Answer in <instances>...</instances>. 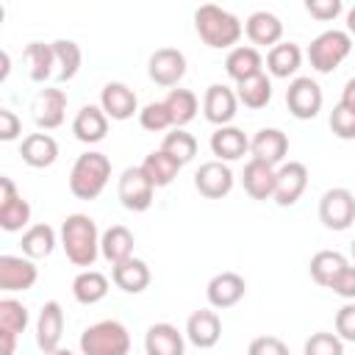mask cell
<instances>
[{
  "label": "cell",
  "mask_w": 355,
  "mask_h": 355,
  "mask_svg": "<svg viewBox=\"0 0 355 355\" xmlns=\"http://www.w3.org/2000/svg\"><path fill=\"white\" fill-rule=\"evenodd\" d=\"M61 247L75 266H94L100 255V230L89 214H69L61 222Z\"/></svg>",
  "instance_id": "6da1fadb"
},
{
  "label": "cell",
  "mask_w": 355,
  "mask_h": 355,
  "mask_svg": "<svg viewBox=\"0 0 355 355\" xmlns=\"http://www.w3.org/2000/svg\"><path fill=\"white\" fill-rule=\"evenodd\" d=\"M194 28H197V36L214 50L239 47V39L244 33V25L236 14H230L219 6H211V3H205L194 11Z\"/></svg>",
  "instance_id": "7a4b0ae2"
},
{
  "label": "cell",
  "mask_w": 355,
  "mask_h": 355,
  "mask_svg": "<svg viewBox=\"0 0 355 355\" xmlns=\"http://www.w3.org/2000/svg\"><path fill=\"white\" fill-rule=\"evenodd\" d=\"M108 180H111V161L97 150L80 153L69 169V191L78 200H97L108 186Z\"/></svg>",
  "instance_id": "3957f363"
},
{
  "label": "cell",
  "mask_w": 355,
  "mask_h": 355,
  "mask_svg": "<svg viewBox=\"0 0 355 355\" xmlns=\"http://www.w3.org/2000/svg\"><path fill=\"white\" fill-rule=\"evenodd\" d=\"M78 347L83 355H128L130 333L119 319H103L80 333Z\"/></svg>",
  "instance_id": "277c9868"
},
{
  "label": "cell",
  "mask_w": 355,
  "mask_h": 355,
  "mask_svg": "<svg viewBox=\"0 0 355 355\" xmlns=\"http://www.w3.org/2000/svg\"><path fill=\"white\" fill-rule=\"evenodd\" d=\"M352 53V36L347 31H338V28H330V31H322L311 44H308V61L311 67L319 72V75H330L336 72L344 58Z\"/></svg>",
  "instance_id": "5b68a950"
},
{
  "label": "cell",
  "mask_w": 355,
  "mask_h": 355,
  "mask_svg": "<svg viewBox=\"0 0 355 355\" xmlns=\"http://www.w3.org/2000/svg\"><path fill=\"white\" fill-rule=\"evenodd\" d=\"M319 222L327 230H347L355 222V194L344 186H333L319 197Z\"/></svg>",
  "instance_id": "8992f818"
},
{
  "label": "cell",
  "mask_w": 355,
  "mask_h": 355,
  "mask_svg": "<svg viewBox=\"0 0 355 355\" xmlns=\"http://www.w3.org/2000/svg\"><path fill=\"white\" fill-rule=\"evenodd\" d=\"M116 197H119L122 208H128L133 214H141L153 205L155 186L150 183V178L144 175L141 166H128L116 180Z\"/></svg>",
  "instance_id": "52a82bcc"
},
{
  "label": "cell",
  "mask_w": 355,
  "mask_h": 355,
  "mask_svg": "<svg viewBox=\"0 0 355 355\" xmlns=\"http://www.w3.org/2000/svg\"><path fill=\"white\" fill-rule=\"evenodd\" d=\"M322 103H324V94L313 78L300 75L286 89V105L294 119H313L322 111Z\"/></svg>",
  "instance_id": "ba28073f"
},
{
  "label": "cell",
  "mask_w": 355,
  "mask_h": 355,
  "mask_svg": "<svg viewBox=\"0 0 355 355\" xmlns=\"http://www.w3.org/2000/svg\"><path fill=\"white\" fill-rule=\"evenodd\" d=\"M31 202L17 191L11 178H0V227L6 233H17V230H28L31 225Z\"/></svg>",
  "instance_id": "9c48e42d"
},
{
  "label": "cell",
  "mask_w": 355,
  "mask_h": 355,
  "mask_svg": "<svg viewBox=\"0 0 355 355\" xmlns=\"http://www.w3.org/2000/svg\"><path fill=\"white\" fill-rule=\"evenodd\" d=\"M233 169L225 161H205L200 164V169L194 172V189L205 197V200H222L233 191Z\"/></svg>",
  "instance_id": "30bf717a"
},
{
  "label": "cell",
  "mask_w": 355,
  "mask_h": 355,
  "mask_svg": "<svg viewBox=\"0 0 355 355\" xmlns=\"http://www.w3.org/2000/svg\"><path fill=\"white\" fill-rule=\"evenodd\" d=\"M147 75L158 86H178L186 75V55L178 47H158L147 61Z\"/></svg>",
  "instance_id": "8fae6325"
},
{
  "label": "cell",
  "mask_w": 355,
  "mask_h": 355,
  "mask_svg": "<svg viewBox=\"0 0 355 355\" xmlns=\"http://www.w3.org/2000/svg\"><path fill=\"white\" fill-rule=\"evenodd\" d=\"M308 189V166L302 161H286L277 166V180H275V202L280 208L294 205Z\"/></svg>",
  "instance_id": "7c38bea8"
},
{
  "label": "cell",
  "mask_w": 355,
  "mask_h": 355,
  "mask_svg": "<svg viewBox=\"0 0 355 355\" xmlns=\"http://www.w3.org/2000/svg\"><path fill=\"white\" fill-rule=\"evenodd\" d=\"M39 280V269L25 255H0V291H28Z\"/></svg>",
  "instance_id": "4fadbf2b"
},
{
  "label": "cell",
  "mask_w": 355,
  "mask_h": 355,
  "mask_svg": "<svg viewBox=\"0 0 355 355\" xmlns=\"http://www.w3.org/2000/svg\"><path fill=\"white\" fill-rule=\"evenodd\" d=\"M31 116L42 130H55L67 116V92L64 89H42L31 103Z\"/></svg>",
  "instance_id": "5bb4252c"
},
{
  "label": "cell",
  "mask_w": 355,
  "mask_h": 355,
  "mask_svg": "<svg viewBox=\"0 0 355 355\" xmlns=\"http://www.w3.org/2000/svg\"><path fill=\"white\" fill-rule=\"evenodd\" d=\"M244 294H247V280L239 272H219L205 286L208 305L216 308V311H225V308L239 305L244 300Z\"/></svg>",
  "instance_id": "9a60e30c"
},
{
  "label": "cell",
  "mask_w": 355,
  "mask_h": 355,
  "mask_svg": "<svg viewBox=\"0 0 355 355\" xmlns=\"http://www.w3.org/2000/svg\"><path fill=\"white\" fill-rule=\"evenodd\" d=\"M236 111H239V97H236V92H233L230 86H225V83H211V86L205 89L202 114H205V119H208L211 125H216V128L230 125L233 116H236Z\"/></svg>",
  "instance_id": "2e32d148"
},
{
  "label": "cell",
  "mask_w": 355,
  "mask_h": 355,
  "mask_svg": "<svg viewBox=\"0 0 355 355\" xmlns=\"http://www.w3.org/2000/svg\"><path fill=\"white\" fill-rule=\"evenodd\" d=\"M61 336H64V308L61 302L47 300L36 316V344L44 355H50L61 347Z\"/></svg>",
  "instance_id": "e0dca14e"
},
{
  "label": "cell",
  "mask_w": 355,
  "mask_h": 355,
  "mask_svg": "<svg viewBox=\"0 0 355 355\" xmlns=\"http://www.w3.org/2000/svg\"><path fill=\"white\" fill-rule=\"evenodd\" d=\"M100 108L105 111L108 119L125 122V119H130V116L139 111V100H136V92H133L128 83L111 80V83H105L103 92H100Z\"/></svg>",
  "instance_id": "ac0fdd59"
},
{
  "label": "cell",
  "mask_w": 355,
  "mask_h": 355,
  "mask_svg": "<svg viewBox=\"0 0 355 355\" xmlns=\"http://www.w3.org/2000/svg\"><path fill=\"white\" fill-rule=\"evenodd\" d=\"M222 336V319L214 308H200L186 322V338L197 349H211Z\"/></svg>",
  "instance_id": "d6986e66"
},
{
  "label": "cell",
  "mask_w": 355,
  "mask_h": 355,
  "mask_svg": "<svg viewBox=\"0 0 355 355\" xmlns=\"http://www.w3.org/2000/svg\"><path fill=\"white\" fill-rule=\"evenodd\" d=\"M250 153H252L255 161L277 166V164H283V158L288 153V136L280 128H261L250 139Z\"/></svg>",
  "instance_id": "ffe728a7"
},
{
  "label": "cell",
  "mask_w": 355,
  "mask_h": 355,
  "mask_svg": "<svg viewBox=\"0 0 355 355\" xmlns=\"http://www.w3.org/2000/svg\"><path fill=\"white\" fill-rule=\"evenodd\" d=\"M144 352L147 355H183L186 352V338L175 324L155 322L144 333Z\"/></svg>",
  "instance_id": "44dd1931"
},
{
  "label": "cell",
  "mask_w": 355,
  "mask_h": 355,
  "mask_svg": "<svg viewBox=\"0 0 355 355\" xmlns=\"http://www.w3.org/2000/svg\"><path fill=\"white\" fill-rule=\"evenodd\" d=\"M244 33L252 42V47L258 44V47H269L272 50L283 39V22L272 11H252L247 17V22H244Z\"/></svg>",
  "instance_id": "7402d4cb"
},
{
  "label": "cell",
  "mask_w": 355,
  "mask_h": 355,
  "mask_svg": "<svg viewBox=\"0 0 355 355\" xmlns=\"http://www.w3.org/2000/svg\"><path fill=\"white\" fill-rule=\"evenodd\" d=\"M211 153L216 155V161H239L241 155L250 153V139L241 128L236 125H225V128H216L211 133Z\"/></svg>",
  "instance_id": "603a6c76"
},
{
  "label": "cell",
  "mask_w": 355,
  "mask_h": 355,
  "mask_svg": "<svg viewBox=\"0 0 355 355\" xmlns=\"http://www.w3.org/2000/svg\"><path fill=\"white\" fill-rule=\"evenodd\" d=\"M275 180H277V169L275 166H269L263 161H255V158H250L244 164L241 186L252 200H272L275 197Z\"/></svg>",
  "instance_id": "cb8c5ba5"
},
{
  "label": "cell",
  "mask_w": 355,
  "mask_h": 355,
  "mask_svg": "<svg viewBox=\"0 0 355 355\" xmlns=\"http://www.w3.org/2000/svg\"><path fill=\"white\" fill-rule=\"evenodd\" d=\"M19 155L33 169H47L58 158V141L50 133H28L19 144Z\"/></svg>",
  "instance_id": "d4e9b609"
},
{
  "label": "cell",
  "mask_w": 355,
  "mask_h": 355,
  "mask_svg": "<svg viewBox=\"0 0 355 355\" xmlns=\"http://www.w3.org/2000/svg\"><path fill=\"white\" fill-rule=\"evenodd\" d=\"M225 72L227 78H233L236 83L247 80V78H255L263 72V55L258 53V47L252 44H239L227 53L225 58Z\"/></svg>",
  "instance_id": "484cf974"
},
{
  "label": "cell",
  "mask_w": 355,
  "mask_h": 355,
  "mask_svg": "<svg viewBox=\"0 0 355 355\" xmlns=\"http://www.w3.org/2000/svg\"><path fill=\"white\" fill-rule=\"evenodd\" d=\"M72 133L83 144H97L108 133V116L100 105H83L72 119Z\"/></svg>",
  "instance_id": "4316f807"
},
{
  "label": "cell",
  "mask_w": 355,
  "mask_h": 355,
  "mask_svg": "<svg viewBox=\"0 0 355 355\" xmlns=\"http://www.w3.org/2000/svg\"><path fill=\"white\" fill-rule=\"evenodd\" d=\"M111 280L125 294H141L150 286L153 275H150V266L141 258H128V261L111 266Z\"/></svg>",
  "instance_id": "83f0119b"
},
{
  "label": "cell",
  "mask_w": 355,
  "mask_h": 355,
  "mask_svg": "<svg viewBox=\"0 0 355 355\" xmlns=\"http://www.w3.org/2000/svg\"><path fill=\"white\" fill-rule=\"evenodd\" d=\"M133 244H136V239H133V233H130L125 225H111V227L100 236V255H103L111 266H116V263L133 258Z\"/></svg>",
  "instance_id": "f1b7e54d"
},
{
  "label": "cell",
  "mask_w": 355,
  "mask_h": 355,
  "mask_svg": "<svg viewBox=\"0 0 355 355\" xmlns=\"http://www.w3.org/2000/svg\"><path fill=\"white\" fill-rule=\"evenodd\" d=\"M22 58H25V67H28V78L33 83H44V80L55 78V53H53V44L31 42L25 47Z\"/></svg>",
  "instance_id": "f546056e"
},
{
  "label": "cell",
  "mask_w": 355,
  "mask_h": 355,
  "mask_svg": "<svg viewBox=\"0 0 355 355\" xmlns=\"http://www.w3.org/2000/svg\"><path fill=\"white\" fill-rule=\"evenodd\" d=\"M302 67V50L297 42H280L266 53V72L272 78H291Z\"/></svg>",
  "instance_id": "4dcf8cb0"
},
{
  "label": "cell",
  "mask_w": 355,
  "mask_h": 355,
  "mask_svg": "<svg viewBox=\"0 0 355 355\" xmlns=\"http://www.w3.org/2000/svg\"><path fill=\"white\" fill-rule=\"evenodd\" d=\"M108 294V277L97 269H83L75 275L72 280V297L80 302V305H97L103 302Z\"/></svg>",
  "instance_id": "1f68e13d"
},
{
  "label": "cell",
  "mask_w": 355,
  "mask_h": 355,
  "mask_svg": "<svg viewBox=\"0 0 355 355\" xmlns=\"http://www.w3.org/2000/svg\"><path fill=\"white\" fill-rule=\"evenodd\" d=\"M236 97H239V103H241L244 108H250V111L266 108L269 100H272V78H269L266 72H261V75H255V78H247V80L236 83Z\"/></svg>",
  "instance_id": "d6a6232c"
},
{
  "label": "cell",
  "mask_w": 355,
  "mask_h": 355,
  "mask_svg": "<svg viewBox=\"0 0 355 355\" xmlns=\"http://www.w3.org/2000/svg\"><path fill=\"white\" fill-rule=\"evenodd\" d=\"M164 105H166V111L172 116V128H186L197 116V111H200L197 94L191 89H180V86L169 89V94L164 97Z\"/></svg>",
  "instance_id": "836d02e7"
},
{
  "label": "cell",
  "mask_w": 355,
  "mask_h": 355,
  "mask_svg": "<svg viewBox=\"0 0 355 355\" xmlns=\"http://www.w3.org/2000/svg\"><path fill=\"white\" fill-rule=\"evenodd\" d=\"M22 255L31 258V261H39V258H47L53 250H55V230L44 222H36L31 225L25 233H22Z\"/></svg>",
  "instance_id": "e575fe53"
},
{
  "label": "cell",
  "mask_w": 355,
  "mask_h": 355,
  "mask_svg": "<svg viewBox=\"0 0 355 355\" xmlns=\"http://www.w3.org/2000/svg\"><path fill=\"white\" fill-rule=\"evenodd\" d=\"M53 53H55V80L64 83V80H72L80 69V61H83V53H80V44L72 42V39H55L53 42Z\"/></svg>",
  "instance_id": "d590c367"
},
{
  "label": "cell",
  "mask_w": 355,
  "mask_h": 355,
  "mask_svg": "<svg viewBox=\"0 0 355 355\" xmlns=\"http://www.w3.org/2000/svg\"><path fill=\"white\" fill-rule=\"evenodd\" d=\"M141 169H144V175L150 178V183H153L155 189H164V186H169V183L178 178L180 164H178L172 155H166L164 150H153V153L141 161Z\"/></svg>",
  "instance_id": "8d00e7d4"
},
{
  "label": "cell",
  "mask_w": 355,
  "mask_h": 355,
  "mask_svg": "<svg viewBox=\"0 0 355 355\" xmlns=\"http://www.w3.org/2000/svg\"><path fill=\"white\" fill-rule=\"evenodd\" d=\"M347 266V258L338 252V250H319L313 258H311V263H308V272H311V280L316 283V286H330L333 283V277L341 272Z\"/></svg>",
  "instance_id": "74e56055"
},
{
  "label": "cell",
  "mask_w": 355,
  "mask_h": 355,
  "mask_svg": "<svg viewBox=\"0 0 355 355\" xmlns=\"http://www.w3.org/2000/svg\"><path fill=\"white\" fill-rule=\"evenodd\" d=\"M161 150H164L166 155H172V158L183 166V164H189V161L197 155V139H194L186 128H172V130L164 136Z\"/></svg>",
  "instance_id": "f35d334b"
},
{
  "label": "cell",
  "mask_w": 355,
  "mask_h": 355,
  "mask_svg": "<svg viewBox=\"0 0 355 355\" xmlns=\"http://www.w3.org/2000/svg\"><path fill=\"white\" fill-rule=\"evenodd\" d=\"M28 322H31V313L19 300H14V297L0 300V333L19 336V333H25Z\"/></svg>",
  "instance_id": "ab89813d"
},
{
  "label": "cell",
  "mask_w": 355,
  "mask_h": 355,
  "mask_svg": "<svg viewBox=\"0 0 355 355\" xmlns=\"http://www.w3.org/2000/svg\"><path fill=\"white\" fill-rule=\"evenodd\" d=\"M302 355H344V341L336 333L319 330V333H311L305 338Z\"/></svg>",
  "instance_id": "60d3db41"
},
{
  "label": "cell",
  "mask_w": 355,
  "mask_h": 355,
  "mask_svg": "<svg viewBox=\"0 0 355 355\" xmlns=\"http://www.w3.org/2000/svg\"><path fill=\"white\" fill-rule=\"evenodd\" d=\"M139 125L150 133H161V130H169L172 128V116L164 105V100L158 103H147L141 111H139Z\"/></svg>",
  "instance_id": "b9f144b4"
},
{
  "label": "cell",
  "mask_w": 355,
  "mask_h": 355,
  "mask_svg": "<svg viewBox=\"0 0 355 355\" xmlns=\"http://www.w3.org/2000/svg\"><path fill=\"white\" fill-rule=\"evenodd\" d=\"M327 122H330V130H333L336 139H341V141H352V139H355V114L347 111L341 103L333 105Z\"/></svg>",
  "instance_id": "7bdbcfd3"
},
{
  "label": "cell",
  "mask_w": 355,
  "mask_h": 355,
  "mask_svg": "<svg viewBox=\"0 0 355 355\" xmlns=\"http://www.w3.org/2000/svg\"><path fill=\"white\" fill-rule=\"evenodd\" d=\"M305 11L319 22H330L344 11V3L341 0H305Z\"/></svg>",
  "instance_id": "ee69618b"
},
{
  "label": "cell",
  "mask_w": 355,
  "mask_h": 355,
  "mask_svg": "<svg viewBox=\"0 0 355 355\" xmlns=\"http://www.w3.org/2000/svg\"><path fill=\"white\" fill-rule=\"evenodd\" d=\"M336 336L341 341H355V302H344L336 311Z\"/></svg>",
  "instance_id": "f6af8a7d"
},
{
  "label": "cell",
  "mask_w": 355,
  "mask_h": 355,
  "mask_svg": "<svg viewBox=\"0 0 355 355\" xmlns=\"http://www.w3.org/2000/svg\"><path fill=\"white\" fill-rule=\"evenodd\" d=\"M333 294H338L341 300H347V302H352L355 300V266H344L336 277H333V283L327 286Z\"/></svg>",
  "instance_id": "bcb514c9"
},
{
  "label": "cell",
  "mask_w": 355,
  "mask_h": 355,
  "mask_svg": "<svg viewBox=\"0 0 355 355\" xmlns=\"http://www.w3.org/2000/svg\"><path fill=\"white\" fill-rule=\"evenodd\" d=\"M247 355H288V347L277 336H258L250 341Z\"/></svg>",
  "instance_id": "7dc6e473"
},
{
  "label": "cell",
  "mask_w": 355,
  "mask_h": 355,
  "mask_svg": "<svg viewBox=\"0 0 355 355\" xmlns=\"http://www.w3.org/2000/svg\"><path fill=\"white\" fill-rule=\"evenodd\" d=\"M22 133V122L11 108H0V141H14Z\"/></svg>",
  "instance_id": "c3c4849f"
},
{
  "label": "cell",
  "mask_w": 355,
  "mask_h": 355,
  "mask_svg": "<svg viewBox=\"0 0 355 355\" xmlns=\"http://www.w3.org/2000/svg\"><path fill=\"white\" fill-rule=\"evenodd\" d=\"M347 111H352L355 114V78H349L347 83H344V92H341V100H338Z\"/></svg>",
  "instance_id": "681fc988"
},
{
  "label": "cell",
  "mask_w": 355,
  "mask_h": 355,
  "mask_svg": "<svg viewBox=\"0 0 355 355\" xmlns=\"http://www.w3.org/2000/svg\"><path fill=\"white\" fill-rule=\"evenodd\" d=\"M14 349H17V336L0 333V355H14Z\"/></svg>",
  "instance_id": "f907efd6"
},
{
  "label": "cell",
  "mask_w": 355,
  "mask_h": 355,
  "mask_svg": "<svg viewBox=\"0 0 355 355\" xmlns=\"http://www.w3.org/2000/svg\"><path fill=\"white\" fill-rule=\"evenodd\" d=\"M0 61H3V69H0V80H6V78H8V69H11V67H8V64H11V58H8V53H6V50L0 53Z\"/></svg>",
  "instance_id": "816d5d0a"
},
{
  "label": "cell",
  "mask_w": 355,
  "mask_h": 355,
  "mask_svg": "<svg viewBox=\"0 0 355 355\" xmlns=\"http://www.w3.org/2000/svg\"><path fill=\"white\" fill-rule=\"evenodd\" d=\"M347 33H349V36H355V6L347 11Z\"/></svg>",
  "instance_id": "f5cc1de1"
},
{
  "label": "cell",
  "mask_w": 355,
  "mask_h": 355,
  "mask_svg": "<svg viewBox=\"0 0 355 355\" xmlns=\"http://www.w3.org/2000/svg\"><path fill=\"white\" fill-rule=\"evenodd\" d=\"M50 355H75V352H69V349H64V347H58L55 352H50Z\"/></svg>",
  "instance_id": "db71d44e"
},
{
  "label": "cell",
  "mask_w": 355,
  "mask_h": 355,
  "mask_svg": "<svg viewBox=\"0 0 355 355\" xmlns=\"http://www.w3.org/2000/svg\"><path fill=\"white\" fill-rule=\"evenodd\" d=\"M349 252H352V261H355V239H352V244H349Z\"/></svg>",
  "instance_id": "11a10c76"
}]
</instances>
